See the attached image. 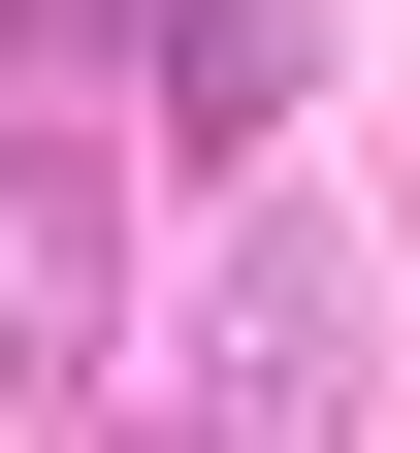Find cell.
Returning a JSON list of instances; mask_svg holds the SVG:
<instances>
[{
    "mask_svg": "<svg viewBox=\"0 0 420 453\" xmlns=\"http://www.w3.org/2000/svg\"><path fill=\"white\" fill-rule=\"evenodd\" d=\"M162 421H226V453H324L355 421V226L291 195V162L195 195V357H162Z\"/></svg>",
    "mask_w": 420,
    "mask_h": 453,
    "instance_id": "obj_1",
    "label": "cell"
},
{
    "mask_svg": "<svg viewBox=\"0 0 420 453\" xmlns=\"http://www.w3.org/2000/svg\"><path fill=\"white\" fill-rule=\"evenodd\" d=\"M0 357L130 388V97H65V65H0Z\"/></svg>",
    "mask_w": 420,
    "mask_h": 453,
    "instance_id": "obj_2",
    "label": "cell"
},
{
    "mask_svg": "<svg viewBox=\"0 0 420 453\" xmlns=\"http://www.w3.org/2000/svg\"><path fill=\"white\" fill-rule=\"evenodd\" d=\"M291 97H324V0H195V33H162V130L195 162H259Z\"/></svg>",
    "mask_w": 420,
    "mask_h": 453,
    "instance_id": "obj_3",
    "label": "cell"
},
{
    "mask_svg": "<svg viewBox=\"0 0 420 453\" xmlns=\"http://www.w3.org/2000/svg\"><path fill=\"white\" fill-rule=\"evenodd\" d=\"M162 33H195V0H0V65H65V97H130Z\"/></svg>",
    "mask_w": 420,
    "mask_h": 453,
    "instance_id": "obj_4",
    "label": "cell"
},
{
    "mask_svg": "<svg viewBox=\"0 0 420 453\" xmlns=\"http://www.w3.org/2000/svg\"><path fill=\"white\" fill-rule=\"evenodd\" d=\"M97 453H226V421H162V388H97Z\"/></svg>",
    "mask_w": 420,
    "mask_h": 453,
    "instance_id": "obj_5",
    "label": "cell"
}]
</instances>
